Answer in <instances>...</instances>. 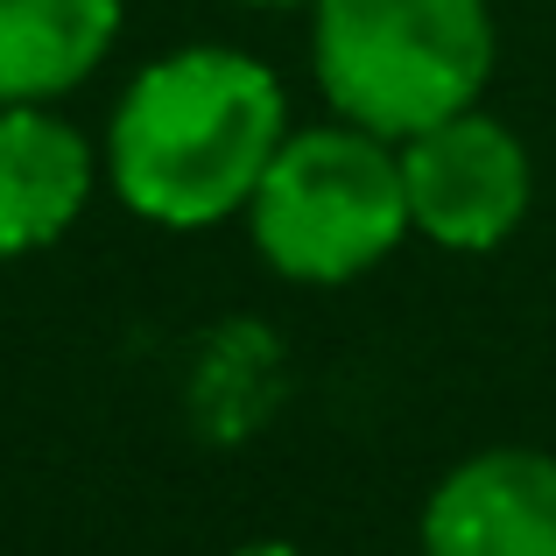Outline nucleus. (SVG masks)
Wrapping results in <instances>:
<instances>
[{
  "mask_svg": "<svg viewBox=\"0 0 556 556\" xmlns=\"http://www.w3.org/2000/svg\"><path fill=\"white\" fill-rule=\"evenodd\" d=\"M240 8H311V0H240Z\"/></svg>",
  "mask_w": 556,
  "mask_h": 556,
  "instance_id": "nucleus-9",
  "label": "nucleus"
},
{
  "mask_svg": "<svg viewBox=\"0 0 556 556\" xmlns=\"http://www.w3.org/2000/svg\"><path fill=\"white\" fill-rule=\"evenodd\" d=\"M282 135V78L261 56L198 42V50L155 56L121 92L106 127V177L135 218L169 232H204L247 212Z\"/></svg>",
  "mask_w": 556,
  "mask_h": 556,
  "instance_id": "nucleus-1",
  "label": "nucleus"
},
{
  "mask_svg": "<svg viewBox=\"0 0 556 556\" xmlns=\"http://www.w3.org/2000/svg\"><path fill=\"white\" fill-rule=\"evenodd\" d=\"M121 42V0H0V106H50Z\"/></svg>",
  "mask_w": 556,
  "mask_h": 556,
  "instance_id": "nucleus-7",
  "label": "nucleus"
},
{
  "mask_svg": "<svg viewBox=\"0 0 556 556\" xmlns=\"http://www.w3.org/2000/svg\"><path fill=\"white\" fill-rule=\"evenodd\" d=\"M311 71L331 113L408 141L493 78L486 0H311Z\"/></svg>",
  "mask_w": 556,
  "mask_h": 556,
  "instance_id": "nucleus-2",
  "label": "nucleus"
},
{
  "mask_svg": "<svg viewBox=\"0 0 556 556\" xmlns=\"http://www.w3.org/2000/svg\"><path fill=\"white\" fill-rule=\"evenodd\" d=\"M247 232L282 282L331 289L380 268L402 247V232H416L402 149L353 121L282 135V149L268 155L254 198H247Z\"/></svg>",
  "mask_w": 556,
  "mask_h": 556,
  "instance_id": "nucleus-3",
  "label": "nucleus"
},
{
  "mask_svg": "<svg viewBox=\"0 0 556 556\" xmlns=\"http://www.w3.org/2000/svg\"><path fill=\"white\" fill-rule=\"evenodd\" d=\"M232 556H303L296 543H247V549H232Z\"/></svg>",
  "mask_w": 556,
  "mask_h": 556,
  "instance_id": "nucleus-8",
  "label": "nucleus"
},
{
  "mask_svg": "<svg viewBox=\"0 0 556 556\" xmlns=\"http://www.w3.org/2000/svg\"><path fill=\"white\" fill-rule=\"evenodd\" d=\"M92 198V149L50 106H0V261L64 240Z\"/></svg>",
  "mask_w": 556,
  "mask_h": 556,
  "instance_id": "nucleus-6",
  "label": "nucleus"
},
{
  "mask_svg": "<svg viewBox=\"0 0 556 556\" xmlns=\"http://www.w3.org/2000/svg\"><path fill=\"white\" fill-rule=\"evenodd\" d=\"M402 149V184H408V226L451 254H486L529 212V149L507 121L465 106L444 121L416 127Z\"/></svg>",
  "mask_w": 556,
  "mask_h": 556,
  "instance_id": "nucleus-4",
  "label": "nucleus"
},
{
  "mask_svg": "<svg viewBox=\"0 0 556 556\" xmlns=\"http://www.w3.org/2000/svg\"><path fill=\"white\" fill-rule=\"evenodd\" d=\"M422 556H556V458L501 444L451 465L422 507Z\"/></svg>",
  "mask_w": 556,
  "mask_h": 556,
  "instance_id": "nucleus-5",
  "label": "nucleus"
}]
</instances>
